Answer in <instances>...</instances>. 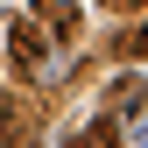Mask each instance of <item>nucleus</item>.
Instances as JSON below:
<instances>
[{
    "label": "nucleus",
    "mask_w": 148,
    "mask_h": 148,
    "mask_svg": "<svg viewBox=\"0 0 148 148\" xmlns=\"http://www.w3.org/2000/svg\"><path fill=\"white\" fill-rule=\"evenodd\" d=\"M7 49H14V71H21V78H57L42 21H14V28H7Z\"/></svg>",
    "instance_id": "obj_1"
},
{
    "label": "nucleus",
    "mask_w": 148,
    "mask_h": 148,
    "mask_svg": "<svg viewBox=\"0 0 148 148\" xmlns=\"http://www.w3.org/2000/svg\"><path fill=\"white\" fill-rule=\"evenodd\" d=\"M42 141V113L28 99H7L0 92V148H35Z\"/></svg>",
    "instance_id": "obj_2"
},
{
    "label": "nucleus",
    "mask_w": 148,
    "mask_h": 148,
    "mask_svg": "<svg viewBox=\"0 0 148 148\" xmlns=\"http://www.w3.org/2000/svg\"><path fill=\"white\" fill-rule=\"evenodd\" d=\"M106 99H113V120H141V113H148V85H141V78H113Z\"/></svg>",
    "instance_id": "obj_3"
},
{
    "label": "nucleus",
    "mask_w": 148,
    "mask_h": 148,
    "mask_svg": "<svg viewBox=\"0 0 148 148\" xmlns=\"http://www.w3.org/2000/svg\"><path fill=\"white\" fill-rule=\"evenodd\" d=\"M35 14H42V28L57 35V42L78 35V7H71V0H35Z\"/></svg>",
    "instance_id": "obj_4"
},
{
    "label": "nucleus",
    "mask_w": 148,
    "mask_h": 148,
    "mask_svg": "<svg viewBox=\"0 0 148 148\" xmlns=\"http://www.w3.org/2000/svg\"><path fill=\"white\" fill-rule=\"evenodd\" d=\"M85 141H92V148H120V120H113V113L92 120V127H85Z\"/></svg>",
    "instance_id": "obj_5"
},
{
    "label": "nucleus",
    "mask_w": 148,
    "mask_h": 148,
    "mask_svg": "<svg viewBox=\"0 0 148 148\" xmlns=\"http://www.w3.org/2000/svg\"><path fill=\"white\" fill-rule=\"evenodd\" d=\"M120 57H141V64H148V21H141V28H127V35H120Z\"/></svg>",
    "instance_id": "obj_6"
},
{
    "label": "nucleus",
    "mask_w": 148,
    "mask_h": 148,
    "mask_svg": "<svg viewBox=\"0 0 148 148\" xmlns=\"http://www.w3.org/2000/svg\"><path fill=\"white\" fill-rule=\"evenodd\" d=\"M64 148H92V141H85V134H71V141H64Z\"/></svg>",
    "instance_id": "obj_7"
},
{
    "label": "nucleus",
    "mask_w": 148,
    "mask_h": 148,
    "mask_svg": "<svg viewBox=\"0 0 148 148\" xmlns=\"http://www.w3.org/2000/svg\"><path fill=\"white\" fill-rule=\"evenodd\" d=\"M141 148H148V113H141Z\"/></svg>",
    "instance_id": "obj_8"
},
{
    "label": "nucleus",
    "mask_w": 148,
    "mask_h": 148,
    "mask_svg": "<svg viewBox=\"0 0 148 148\" xmlns=\"http://www.w3.org/2000/svg\"><path fill=\"white\" fill-rule=\"evenodd\" d=\"M106 7H127V0H106Z\"/></svg>",
    "instance_id": "obj_9"
},
{
    "label": "nucleus",
    "mask_w": 148,
    "mask_h": 148,
    "mask_svg": "<svg viewBox=\"0 0 148 148\" xmlns=\"http://www.w3.org/2000/svg\"><path fill=\"white\" fill-rule=\"evenodd\" d=\"M127 7H148V0H127Z\"/></svg>",
    "instance_id": "obj_10"
}]
</instances>
